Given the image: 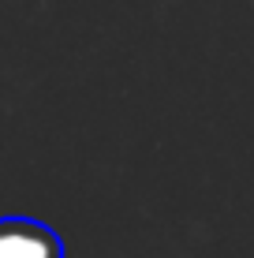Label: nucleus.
Returning <instances> with one entry per match:
<instances>
[{
    "label": "nucleus",
    "instance_id": "nucleus-1",
    "mask_svg": "<svg viewBox=\"0 0 254 258\" xmlns=\"http://www.w3.org/2000/svg\"><path fill=\"white\" fill-rule=\"evenodd\" d=\"M0 258H64V239L34 217H0Z\"/></svg>",
    "mask_w": 254,
    "mask_h": 258
}]
</instances>
